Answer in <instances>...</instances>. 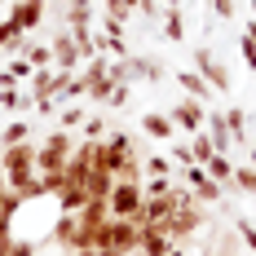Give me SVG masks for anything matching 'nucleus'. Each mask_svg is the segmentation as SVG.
Returning a JSON list of instances; mask_svg holds the SVG:
<instances>
[{
	"label": "nucleus",
	"mask_w": 256,
	"mask_h": 256,
	"mask_svg": "<svg viewBox=\"0 0 256 256\" xmlns=\"http://www.w3.org/2000/svg\"><path fill=\"white\" fill-rule=\"evenodd\" d=\"M71 150H76V137L66 128H49V137L36 142V172H66Z\"/></svg>",
	"instance_id": "f257e3e1"
},
{
	"label": "nucleus",
	"mask_w": 256,
	"mask_h": 256,
	"mask_svg": "<svg viewBox=\"0 0 256 256\" xmlns=\"http://www.w3.org/2000/svg\"><path fill=\"white\" fill-rule=\"evenodd\" d=\"M0 168L9 172V186L18 190L22 181L36 177V142H22V146H4L0 154Z\"/></svg>",
	"instance_id": "f03ea898"
},
{
	"label": "nucleus",
	"mask_w": 256,
	"mask_h": 256,
	"mask_svg": "<svg viewBox=\"0 0 256 256\" xmlns=\"http://www.w3.org/2000/svg\"><path fill=\"white\" fill-rule=\"evenodd\" d=\"M132 159H142V150H137V142H132L128 132H106L102 137V150H98V164H102V168L120 172V168L132 164Z\"/></svg>",
	"instance_id": "7ed1b4c3"
},
{
	"label": "nucleus",
	"mask_w": 256,
	"mask_h": 256,
	"mask_svg": "<svg viewBox=\"0 0 256 256\" xmlns=\"http://www.w3.org/2000/svg\"><path fill=\"white\" fill-rule=\"evenodd\" d=\"M194 71H199V76H204L216 93H230V88H234V71H230V66H226L212 49H208V44H199V49H194Z\"/></svg>",
	"instance_id": "20e7f679"
},
{
	"label": "nucleus",
	"mask_w": 256,
	"mask_h": 256,
	"mask_svg": "<svg viewBox=\"0 0 256 256\" xmlns=\"http://www.w3.org/2000/svg\"><path fill=\"white\" fill-rule=\"evenodd\" d=\"M110 216H124V221H137V212L146 204V190L137 186V181H115V190H110Z\"/></svg>",
	"instance_id": "39448f33"
},
{
	"label": "nucleus",
	"mask_w": 256,
	"mask_h": 256,
	"mask_svg": "<svg viewBox=\"0 0 256 256\" xmlns=\"http://www.w3.org/2000/svg\"><path fill=\"white\" fill-rule=\"evenodd\" d=\"M181 177H186V186L194 190V199H199L204 208L221 204V199L230 194V190H226L221 181H212V177H208V168H204V164H190V168H181Z\"/></svg>",
	"instance_id": "423d86ee"
},
{
	"label": "nucleus",
	"mask_w": 256,
	"mask_h": 256,
	"mask_svg": "<svg viewBox=\"0 0 256 256\" xmlns=\"http://www.w3.org/2000/svg\"><path fill=\"white\" fill-rule=\"evenodd\" d=\"M199 230H204V204H186L168 216V238L172 243H190Z\"/></svg>",
	"instance_id": "0eeeda50"
},
{
	"label": "nucleus",
	"mask_w": 256,
	"mask_h": 256,
	"mask_svg": "<svg viewBox=\"0 0 256 256\" xmlns=\"http://www.w3.org/2000/svg\"><path fill=\"white\" fill-rule=\"evenodd\" d=\"M49 243H58L62 252L88 248V238H84V230H80V216H76V212H58V221H53V230H49Z\"/></svg>",
	"instance_id": "6e6552de"
},
{
	"label": "nucleus",
	"mask_w": 256,
	"mask_h": 256,
	"mask_svg": "<svg viewBox=\"0 0 256 256\" xmlns=\"http://www.w3.org/2000/svg\"><path fill=\"white\" fill-rule=\"evenodd\" d=\"M168 115H172L177 132H190V137H194V132L208 124V106H204V102H194V98H181V102L172 106Z\"/></svg>",
	"instance_id": "1a4fd4ad"
},
{
	"label": "nucleus",
	"mask_w": 256,
	"mask_h": 256,
	"mask_svg": "<svg viewBox=\"0 0 256 256\" xmlns=\"http://www.w3.org/2000/svg\"><path fill=\"white\" fill-rule=\"evenodd\" d=\"M177 248L172 238H168V221H150V226H142V248L137 256H168Z\"/></svg>",
	"instance_id": "9d476101"
},
{
	"label": "nucleus",
	"mask_w": 256,
	"mask_h": 256,
	"mask_svg": "<svg viewBox=\"0 0 256 256\" xmlns=\"http://www.w3.org/2000/svg\"><path fill=\"white\" fill-rule=\"evenodd\" d=\"M49 49H53V66H58V71H80V66H84V58H80L76 36H71V31H66V36H58Z\"/></svg>",
	"instance_id": "9b49d317"
},
{
	"label": "nucleus",
	"mask_w": 256,
	"mask_h": 256,
	"mask_svg": "<svg viewBox=\"0 0 256 256\" xmlns=\"http://www.w3.org/2000/svg\"><path fill=\"white\" fill-rule=\"evenodd\" d=\"M142 132H146L150 142H172V137H177V124H172L168 110H146V115H142Z\"/></svg>",
	"instance_id": "f8f14e48"
},
{
	"label": "nucleus",
	"mask_w": 256,
	"mask_h": 256,
	"mask_svg": "<svg viewBox=\"0 0 256 256\" xmlns=\"http://www.w3.org/2000/svg\"><path fill=\"white\" fill-rule=\"evenodd\" d=\"M9 18L22 26V31H36V26L44 22V0H14Z\"/></svg>",
	"instance_id": "ddd939ff"
},
{
	"label": "nucleus",
	"mask_w": 256,
	"mask_h": 256,
	"mask_svg": "<svg viewBox=\"0 0 256 256\" xmlns=\"http://www.w3.org/2000/svg\"><path fill=\"white\" fill-rule=\"evenodd\" d=\"M208 137H212L216 154L234 150V132H230V124H226V110H208Z\"/></svg>",
	"instance_id": "4468645a"
},
{
	"label": "nucleus",
	"mask_w": 256,
	"mask_h": 256,
	"mask_svg": "<svg viewBox=\"0 0 256 256\" xmlns=\"http://www.w3.org/2000/svg\"><path fill=\"white\" fill-rule=\"evenodd\" d=\"M84 190H88V199H110V190H115V172L102 168V164H93L88 177H84Z\"/></svg>",
	"instance_id": "2eb2a0df"
},
{
	"label": "nucleus",
	"mask_w": 256,
	"mask_h": 256,
	"mask_svg": "<svg viewBox=\"0 0 256 256\" xmlns=\"http://www.w3.org/2000/svg\"><path fill=\"white\" fill-rule=\"evenodd\" d=\"M177 84L186 88V98H194V102H204V106L216 98V88H212V84H208L199 71H177Z\"/></svg>",
	"instance_id": "dca6fc26"
},
{
	"label": "nucleus",
	"mask_w": 256,
	"mask_h": 256,
	"mask_svg": "<svg viewBox=\"0 0 256 256\" xmlns=\"http://www.w3.org/2000/svg\"><path fill=\"white\" fill-rule=\"evenodd\" d=\"M53 199H58V212H80V208L88 204V190H84L80 181H66V186H62Z\"/></svg>",
	"instance_id": "f3484780"
},
{
	"label": "nucleus",
	"mask_w": 256,
	"mask_h": 256,
	"mask_svg": "<svg viewBox=\"0 0 256 256\" xmlns=\"http://www.w3.org/2000/svg\"><path fill=\"white\" fill-rule=\"evenodd\" d=\"M159 26H164V40H186V18H181V4H164V18H159Z\"/></svg>",
	"instance_id": "a211bd4d"
},
{
	"label": "nucleus",
	"mask_w": 256,
	"mask_h": 256,
	"mask_svg": "<svg viewBox=\"0 0 256 256\" xmlns=\"http://www.w3.org/2000/svg\"><path fill=\"white\" fill-rule=\"evenodd\" d=\"M204 168H208V177H212V181H221L226 190H234V159H230V154H212Z\"/></svg>",
	"instance_id": "6ab92c4d"
},
{
	"label": "nucleus",
	"mask_w": 256,
	"mask_h": 256,
	"mask_svg": "<svg viewBox=\"0 0 256 256\" xmlns=\"http://www.w3.org/2000/svg\"><path fill=\"white\" fill-rule=\"evenodd\" d=\"M234 194H256V164H234Z\"/></svg>",
	"instance_id": "aec40b11"
},
{
	"label": "nucleus",
	"mask_w": 256,
	"mask_h": 256,
	"mask_svg": "<svg viewBox=\"0 0 256 256\" xmlns=\"http://www.w3.org/2000/svg\"><path fill=\"white\" fill-rule=\"evenodd\" d=\"M226 124L234 132V146H248V115H243V106H230L226 110Z\"/></svg>",
	"instance_id": "412c9836"
},
{
	"label": "nucleus",
	"mask_w": 256,
	"mask_h": 256,
	"mask_svg": "<svg viewBox=\"0 0 256 256\" xmlns=\"http://www.w3.org/2000/svg\"><path fill=\"white\" fill-rule=\"evenodd\" d=\"M18 53H22L31 66H53V49H49V44H26V40H22Z\"/></svg>",
	"instance_id": "4be33fe9"
},
{
	"label": "nucleus",
	"mask_w": 256,
	"mask_h": 256,
	"mask_svg": "<svg viewBox=\"0 0 256 256\" xmlns=\"http://www.w3.org/2000/svg\"><path fill=\"white\" fill-rule=\"evenodd\" d=\"M22 142H31V124L26 120H14V124L0 132V146H22Z\"/></svg>",
	"instance_id": "5701e85b"
},
{
	"label": "nucleus",
	"mask_w": 256,
	"mask_h": 256,
	"mask_svg": "<svg viewBox=\"0 0 256 256\" xmlns=\"http://www.w3.org/2000/svg\"><path fill=\"white\" fill-rule=\"evenodd\" d=\"M142 164H146V177H177V168H172V159H168V154H150V159H142Z\"/></svg>",
	"instance_id": "b1692460"
},
{
	"label": "nucleus",
	"mask_w": 256,
	"mask_h": 256,
	"mask_svg": "<svg viewBox=\"0 0 256 256\" xmlns=\"http://www.w3.org/2000/svg\"><path fill=\"white\" fill-rule=\"evenodd\" d=\"M22 40H26V31L14 22V18H4V22H0V49H18Z\"/></svg>",
	"instance_id": "393cba45"
},
{
	"label": "nucleus",
	"mask_w": 256,
	"mask_h": 256,
	"mask_svg": "<svg viewBox=\"0 0 256 256\" xmlns=\"http://www.w3.org/2000/svg\"><path fill=\"white\" fill-rule=\"evenodd\" d=\"M66 26H71V31L93 26V4H71V9H66Z\"/></svg>",
	"instance_id": "a878e982"
},
{
	"label": "nucleus",
	"mask_w": 256,
	"mask_h": 256,
	"mask_svg": "<svg viewBox=\"0 0 256 256\" xmlns=\"http://www.w3.org/2000/svg\"><path fill=\"white\" fill-rule=\"evenodd\" d=\"M190 150H194V164H208V159L216 154V146H212L208 132H194V137H190Z\"/></svg>",
	"instance_id": "bb28decb"
},
{
	"label": "nucleus",
	"mask_w": 256,
	"mask_h": 256,
	"mask_svg": "<svg viewBox=\"0 0 256 256\" xmlns=\"http://www.w3.org/2000/svg\"><path fill=\"white\" fill-rule=\"evenodd\" d=\"M84 120H88V110H84V106H66V110L58 115V128H66V132H71V128H80Z\"/></svg>",
	"instance_id": "cd10ccee"
},
{
	"label": "nucleus",
	"mask_w": 256,
	"mask_h": 256,
	"mask_svg": "<svg viewBox=\"0 0 256 256\" xmlns=\"http://www.w3.org/2000/svg\"><path fill=\"white\" fill-rule=\"evenodd\" d=\"M234 234L243 238V248H248V252H256V226L248 221V216H234Z\"/></svg>",
	"instance_id": "c85d7f7f"
},
{
	"label": "nucleus",
	"mask_w": 256,
	"mask_h": 256,
	"mask_svg": "<svg viewBox=\"0 0 256 256\" xmlns=\"http://www.w3.org/2000/svg\"><path fill=\"white\" fill-rule=\"evenodd\" d=\"M106 14L120 18V22H128V18L137 14V0H106Z\"/></svg>",
	"instance_id": "c756f323"
},
{
	"label": "nucleus",
	"mask_w": 256,
	"mask_h": 256,
	"mask_svg": "<svg viewBox=\"0 0 256 256\" xmlns=\"http://www.w3.org/2000/svg\"><path fill=\"white\" fill-rule=\"evenodd\" d=\"M26 102H31V98H22L18 88H0V106H4V110H22Z\"/></svg>",
	"instance_id": "7c9ffc66"
},
{
	"label": "nucleus",
	"mask_w": 256,
	"mask_h": 256,
	"mask_svg": "<svg viewBox=\"0 0 256 256\" xmlns=\"http://www.w3.org/2000/svg\"><path fill=\"white\" fill-rule=\"evenodd\" d=\"M102 137H106V120L88 115V120H84V142H102Z\"/></svg>",
	"instance_id": "2f4dec72"
},
{
	"label": "nucleus",
	"mask_w": 256,
	"mask_h": 256,
	"mask_svg": "<svg viewBox=\"0 0 256 256\" xmlns=\"http://www.w3.org/2000/svg\"><path fill=\"white\" fill-rule=\"evenodd\" d=\"M172 164H181V168H190L194 164V150H190V142H172V154H168Z\"/></svg>",
	"instance_id": "473e14b6"
},
{
	"label": "nucleus",
	"mask_w": 256,
	"mask_h": 256,
	"mask_svg": "<svg viewBox=\"0 0 256 256\" xmlns=\"http://www.w3.org/2000/svg\"><path fill=\"white\" fill-rule=\"evenodd\" d=\"M137 14L150 18V22H159V18H164V4H159V0H137Z\"/></svg>",
	"instance_id": "72a5a7b5"
},
{
	"label": "nucleus",
	"mask_w": 256,
	"mask_h": 256,
	"mask_svg": "<svg viewBox=\"0 0 256 256\" xmlns=\"http://www.w3.org/2000/svg\"><path fill=\"white\" fill-rule=\"evenodd\" d=\"M238 49H243V62H248V71H256V40H252V36H238Z\"/></svg>",
	"instance_id": "f704fd0d"
},
{
	"label": "nucleus",
	"mask_w": 256,
	"mask_h": 256,
	"mask_svg": "<svg viewBox=\"0 0 256 256\" xmlns=\"http://www.w3.org/2000/svg\"><path fill=\"white\" fill-rule=\"evenodd\" d=\"M9 256H36V243L31 238H9Z\"/></svg>",
	"instance_id": "c9c22d12"
},
{
	"label": "nucleus",
	"mask_w": 256,
	"mask_h": 256,
	"mask_svg": "<svg viewBox=\"0 0 256 256\" xmlns=\"http://www.w3.org/2000/svg\"><path fill=\"white\" fill-rule=\"evenodd\" d=\"M234 4H238V0H212V14H216V18H234Z\"/></svg>",
	"instance_id": "e433bc0d"
},
{
	"label": "nucleus",
	"mask_w": 256,
	"mask_h": 256,
	"mask_svg": "<svg viewBox=\"0 0 256 256\" xmlns=\"http://www.w3.org/2000/svg\"><path fill=\"white\" fill-rule=\"evenodd\" d=\"M128 88H132V84H115V93H110V102H106V106H115V110H120V106L128 102Z\"/></svg>",
	"instance_id": "4c0bfd02"
},
{
	"label": "nucleus",
	"mask_w": 256,
	"mask_h": 256,
	"mask_svg": "<svg viewBox=\"0 0 256 256\" xmlns=\"http://www.w3.org/2000/svg\"><path fill=\"white\" fill-rule=\"evenodd\" d=\"M0 238H14V216L9 212H0Z\"/></svg>",
	"instance_id": "58836bf2"
},
{
	"label": "nucleus",
	"mask_w": 256,
	"mask_h": 256,
	"mask_svg": "<svg viewBox=\"0 0 256 256\" xmlns=\"http://www.w3.org/2000/svg\"><path fill=\"white\" fill-rule=\"evenodd\" d=\"M4 194H9V172L0 168V204H4Z\"/></svg>",
	"instance_id": "ea45409f"
},
{
	"label": "nucleus",
	"mask_w": 256,
	"mask_h": 256,
	"mask_svg": "<svg viewBox=\"0 0 256 256\" xmlns=\"http://www.w3.org/2000/svg\"><path fill=\"white\" fill-rule=\"evenodd\" d=\"M98 256H128V252H120V248H98Z\"/></svg>",
	"instance_id": "a19ab883"
},
{
	"label": "nucleus",
	"mask_w": 256,
	"mask_h": 256,
	"mask_svg": "<svg viewBox=\"0 0 256 256\" xmlns=\"http://www.w3.org/2000/svg\"><path fill=\"white\" fill-rule=\"evenodd\" d=\"M243 36H252V40H256V18H252L248 26H243Z\"/></svg>",
	"instance_id": "79ce46f5"
},
{
	"label": "nucleus",
	"mask_w": 256,
	"mask_h": 256,
	"mask_svg": "<svg viewBox=\"0 0 256 256\" xmlns=\"http://www.w3.org/2000/svg\"><path fill=\"white\" fill-rule=\"evenodd\" d=\"M168 256H190V252H186V243H177V248H172Z\"/></svg>",
	"instance_id": "37998d69"
},
{
	"label": "nucleus",
	"mask_w": 256,
	"mask_h": 256,
	"mask_svg": "<svg viewBox=\"0 0 256 256\" xmlns=\"http://www.w3.org/2000/svg\"><path fill=\"white\" fill-rule=\"evenodd\" d=\"M0 256H9V238H0Z\"/></svg>",
	"instance_id": "c03bdc74"
},
{
	"label": "nucleus",
	"mask_w": 256,
	"mask_h": 256,
	"mask_svg": "<svg viewBox=\"0 0 256 256\" xmlns=\"http://www.w3.org/2000/svg\"><path fill=\"white\" fill-rule=\"evenodd\" d=\"M248 9H252V18H256V0H248Z\"/></svg>",
	"instance_id": "a18cd8bd"
},
{
	"label": "nucleus",
	"mask_w": 256,
	"mask_h": 256,
	"mask_svg": "<svg viewBox=\"0 0 256 256\" xmlns=\"http://www.w3.org/2000/svg\"><path fill=\"white\" fill-rule=\"evenodd\" d=\"M71 4H93V0H71Z\"/></svg>",
	"instance_id": "49530a36"
},
{
	"label": "nucleus",
	"mask_w": 256,
	"mask_h": 256,
	"mask_svg": "<svg viewBox=\"0 0 256 256\" xmlns=\"http://www.w3.org/2000/svg\"><path fill=\"white\" fill-rule=\"evenodd\" d=\"M164 4H181V0H164Z\"/></svg>",
	"instance_id": "de8ad7c7"
},
{
	"label": "nucleus",
	"mask_w": 256,
	"mask_h": 256,
	"mask_svg": "<svg viewBox=\"0 0 256 256\" xmlns=\"http://www.w3.org/2000/svg\"><path fill=\"white\" fill-rule=\"evenodd\" d=\"M252 164H256V146H252Z\"/></svg>",
	"instance_id": "09e8293b"
},
{
	"label": "nucleus",
	"mask_w": 256,
	"mask_h": 256,
	"mask_svg": "<svg viewBox=\"0 0 256 256\" xmlns=\"http://www.w3.org/2000/svg\"><path fill=\"white\" fill-rule=\"evenodd\" d=\"M62 256H76V252H62Z\"/></svg>",
	"instance_id": "8fccbe9b"
},
{
	"label": "nucleus",
	"mask_w": 256,
	"mask_h": 256,
	"mask_svg": "<svg viewBox=\"0 0 256 256\" xmlns=\"http://www.w3.org/2000/svg\"><path fill=\"white\" fill-rule=\"evenodd\" d=\"M208 256H216V252H208Z\"/></svg>",
	"instance_id": "3c124183"
}]
</instances>
